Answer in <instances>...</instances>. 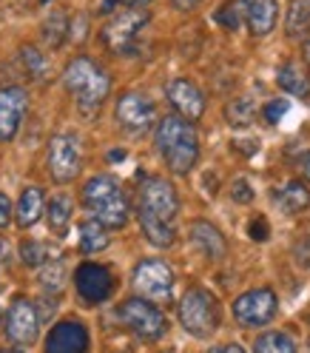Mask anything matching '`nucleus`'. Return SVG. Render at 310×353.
<instances>
[{
  "label": "nucleus",
  "instance_id": "47",
  "mask_svg": "<svg viewBox=\"0 0 310 353\" xmlns=\"http://www.w3.org/2000/svg\"><path fill=\"white\" fill-rule=\"evenodd\" d=\"M0 319H3V311H0Z\"/></svg>",
  "mask_w": 310,
  "mask_h": 353
},
{
  "label": "nucleus",
  "instance_id": "35",
  "mask_svg": "<svg viewBox=\"0 0 310 353\" xmlns=\"http://www.w3.org/2000/svg\"><path fill=\"white\" fill-rule=\"evenodd\" d=\"M248 234H251L254 242H265V239H268V234H271L268 219H265V216H254L251 225H248Z\"/></svg>",
  "mask_w": 310,
  "mask_h": 353
},
{
  "label": "nucleus",
  "instance_id": "29",
  "mask_svg": "<svg viewBox=\"0 0 310 353\" xmlns=\"http://www.w3.org/2000/svg\"><path fill=\"white\" fill-rule=\"evenodd\" d=\"M69 26H72V20L65 12H52L49 20L43 23V40L49 43V46H63V40L69 37Z\"/></svg>",
  "mask_w": 310,
  "mask_h": 353
},
{
  "label": "nucleus",
  "instance_id": "15",
  "mask_svg": "<svg viewBox=\"0 0 310 353\" xmlns=\"http://www.w3.org/2000/svg\"><path fill=\"white\" fill-rule=\"evenodd\" d=\"M43 353H88V330L80 322H57L49 330V339L43 345Z\"/></svg>",
  "mask_w": 310,
  "mask_h": 353
},
{
  "label": "nucleus",
  "instance_id": "9",
  "mask_svg": "<svg viewBox=\"0 0 310 353\" xmlns=\"http://www.w3.org/2000/svg\"><path fill=\"white\" fill-rule=\"evenodd\" d=\"M148 23V12L145 9H120L114 12V17L105 23L103 29V40H105V46L112 49V52H128L131 49V43H134L137 32Z\"/></svg>",
  "mask_w": 310,
  "mask_h": 353
},
{
  "label": "nucleus",
  "instance_id": "45",
  "mask_svg": "<svg viewBox=\"0 0 310 353\" xmlns=\"http://www.w3.org/2000/svg\"><path fill=\"white\" fill-rule=\"evenodd\" d=\"M304 60H307V63H310V37H307V40H304Z\"/></svg>",
  "mask_w": 310,
  "mask_h": 353
},
{
  "label": "nucleus",
  "instance_id": "13",
  "mask_svg": "<svg viewBox=\"0 0 310 353\" xmlns=\"http://www.w3.org/2000/svg\"><path fill=\"white\" fill-rule=\"evenodd\" d=\"M26 105H29L26 88H20V85L0 88V140L3 143L14 140L20 120L26 114Z\"/></svg>",
  "mask_w": 310,
  "mask_h": 353
},
{
  "label": "nucleus",
  "instance_id": "17",
  "mask_svg": "<svg viewBox=\"0 0 310 353\" xmlns=\"http://www.w3.org/2000/svg\"><path fill=\"white\" fill-rule=\"evenodd\" d=\"M191 242L208 259H223L225 251H228V242H225L223 231H219L216 225H211L208 219H196V223L191 225Z\"/></svg>",
  "mask_w": 310,
  "mask_h": 353
},
{
  "label": "nucleus",
  "instance_id": "32",
  "mask_svg": "<svg viewBox=\"0 0 310 353\" xmlns=\"http://www.w3.org/2000/svg\"><path fill=\"white\" fill-rule=\"evenodd\" d=\"M216 23L219 26H225V29H231V32H236L239 29V23H242V17H245V9H242V0H228V3H223L216 9Z\"/></svg>",
  "mask_w": 310,
  "mask_h": 353
},
{
  "label": "nucleus",
  "instance_id": "33",
  "mask_svg": "<svg viewBox=\"0 0 310 353\" xmlns=\"http://www.w3.org/2000/svg\"><path fill=\"white\" fill-rule=\"evenodd\" d=\"M287 108H291V103H287V100H271L268 105L262 108V114H265V120L273 125V123H279L287 114Z\"/></svg>",
  "mask_w": 310,
  "mask_h": 353
},
{
  "label": "nucleus",
  "instance_id": "10",
  "mask_svg": "<svg viewBox=\"0 0 310 353\" xmlns=\"http://www.w3.org/2000/svg\"><path fill=\"white\" fill-rule=\"evenodd\" d=\"M74 288L77 294L85 299V302H105L114 291V276L105 265H97V262H83L80 268L74 271Z\"/></svg>",
  "mask_w": 310,
  "mask_h": 353
},
{
  "label": "nucleus",
  "instance_id": "44",
  "mask_svg": "<svg viewBox=\"0 0 310 353\" xmlns=\"http://www.w3.org/2000/svg\"><path fill=\"white\" fill-rule=\"evenodd\" d=\"M223 353H245V347H239V345H228V347H223Z\"/></svg>",
  "mask_w": 310,
  "mask_h": 353
},
{
  "label": "nucleus",
  "instance_id": "20",
  "mask_svg": "<svg viewBox=\"0 0 310 353\" xmlns=\"http://www.w3.org/2000/svg\"><path fill=\"white\" fill-rule=\"evenodd\" d=\"M108 92H112V77H108L105 72L88 85V88H83V92L74 97L77 100V108H80V114H94L97 108L105 103V97H108Z\"/></svg>",
  "mask_w": 310,
  "mask_h": 353
},
{
  "label": "nucleus",
  "instance_id": "8",
  "mask_svg": "<svg viewBox=\"0 0 310 353\" xmlns=\"http://www.w3.org/2000/svg\"><path fill=\"white\" fill-rule=\"evenodd\" d=\"M83 165V151L80 140L74 134H54L49 140V171L54 176V183H72L80 174Z\"/></svg>",
  "mask_w": 310,
  "mask_h": 353
},
{
  "label": "nucleus",
  "instance_id": "22",
  "mask_svg": "<svg viewBox=\"0 0 310 353\" xmlns=\"http://www.w3.org/2000/svg\"><path fill=\"white\" fill-rule=\"evenodd\" d=\"M276 83L285 88L287 94H296V97H307L310 94V77L304 74V69L299 63H285L282 69L276 72Z\"/></svg>",
  "mask_w": 310,
  "mask_h": 353
},
{
  "label": "nucleus",
  "instance_id": "26",
  "mask_svg": "<svg viewBox=\"0 0 310 353\" xmlns=\"http://www.w3.org/2000/svg\"><path fill=\"white\" fill-rule=\"evenodd\" d=\"M287 37H307L310 34V0H293L285 17Z\"/></svg>",
  "mask_w": 310,
  "mask_h": 353
},
{
  "label": "nucleus",
  "instance_id": "3",
  "mask_svg": "<svg viewBox=\"0 0 310 353\" xmlns=\"http://www.w3.org/2000/svg\"><path fill=\"white\" fill-rule=\"evenodd\" d=\"M117 319L143 342H157L168 334V319L151 299L143 296H131L120 305Z\"/></svg>",
  "mask_w": 310,
  "mask_h": 353
},
{
  "label": "nucleus",
  "instance_id": "6",
  "mask_svg": "<svg viewBox=\"0 0 310 353\" xmlns=\"http://www.w3.org/2000/svg\"><path fill=\"white\" fill-rule=\"evenodd\" d=\"M131 285H134L143 299L168 302L174 294V274L168 262L163 259H143L134 268V274H131Z\"/></svg>",
  "mask_w": 310,
  "mask_h": 353
},
{
  "label": "nucleus",
  "instance_id": "5",
  "mask_svg": "<svg viewBox=\"0 0 310 353\" xmlns=\"http://www.w3.org/2000/svg\"><path fill=\"white\" fill-rule=\"evenodd\" d=\"M137 214H148L154 219H163V223H174V216L180 214V196H176V188L168 180H163V176H143Z\"/></svg>",
  "mask_w": 310,
  "mask_h": 353
},
{
  "label": "nucleus",
  "instance_id": "19",
  "mask_svg": "<svg viewBox=\"0 0 310 353\" xmlns=\"http://www.w3.org/2000/svg\"><path fill=\"white\" fill-rule=\"evenodd\" d=\"M43 211H46V194H43V188L37 185H26L23 191H20V200L14 205V214H17V225L20 228H32L40 223Z\"/></svg>",
  "mask_w": 310,
  "mask_h": 353
},
{
  "label": "nucleus",
  "instance_id": "40",
  "mask_svg": "<svg viewBox=\"0 0 310 353\" xmlns=\"http://www.w3.org/2000/svg\"><path fill=\"white\" fill-rule=\"evenodd\" d=\"M12 256V245H9V239L6 236H0V262H6Z\"/></svg>",
  "mask_w": 310,
  "mask_h": 353
},
{
  "label": "nucleus",
  "instance_id": "27",
  "mask_svg": "<svg viewBox=\"0 0 310 353\" xmlns=\"http://www.w3.org/2000/svg\"><path fill=\"white\" fill-rule=\"evenodd\" d=\"M254 353H296V342L282 330H268V334L256 336Z\"/></svg>",
  "mask_w": 310,
  "mask_h": 353
},
{
  "label": "nucleus",
  "instance_id": "23",
  "mask_svg": "<svg viewBox=\"0 0 310 353\" xmlns=\"http://www.w3.org/2000/svg\"><path fill=\"white\" fill-rule=\"evenodd\" d=\"M137 216H140V228H143L145 239L154 248H171L174 245V239H176L174 223H163V219H154L148 214H137Z\"/></svg>",
  "mask_w": 310,
  "mask_h": 353
},
{
  "label": "nucleus",
  "instance_id": "25",
  "mask_svg": "<svg viewBox=\"0 0 310 353\" xmlns=\"http://www.w3.org/2000/svg\"><path fill=\"white\" fill-rule=\"evenodd\" d=\"M72 214H74V203L69 194H54L49 200V228L63 236L69 231V223H72Z\"/></svg>",
  "mask_w": 310,
  "mask_h": 353
},
{
  "label": "nucleus",
  "instance_id": "37",
  "mask_svg": "<svg viewBox=\"0 0 310 353\" xmlns=\"http://www.w3.org/2000/svg\"><path fill=\"white\" fill-rule=\"evenodd\" d=\"M12 200H9V196L3 194V191H0V228H6L9 223H12Z\"/></svg>",
  "mask_w": 310,
  "mask_h": 353
},
{
  "label": "nucleus",
  "instance_id": "42",
  "mask_svg": "<svg viewBox=\"0 0 310 353\" xmlns=\"http://www.w3.org/2000/svg\"><path fill=\"white\" fill-rule=\"evenodd\" d=\"M299 168H302V174H304V180H310V151H307V154H302Z\"/></svg>",
  "mask_w": 310,
  "mask_h": 353
},
{
  "label": "nucleus",
  "instance_id": "28",
  "mask_svg": "<svg viewBox=\"0 0 310 353\" xmlns=\"http://www.w3.org/2000/svg\"><path fill=\"white\" fill-rule=\"evenodd\" d=\"M65 276H69V271H65V262H63V259H49V262L40 268V274H37L43 291H49V294H60V291H63Z\"/></svg>",
  "mask_w": 310,
  "mask_h": 353
},
{
  "label": "nucleus",
  "instance_id": "1",
  "mask_svg": "<svg viewBox=\"0 0 310 353\" xmlns=\"http://www.w3.org/2000/svg\"><path fill=\"white\" fill-rule=\"evenodd\" d=\"M154 143H157V151L163 154L168 168L180 176L188 174L199 160V137H196L191 120H185L180 114H168L160 120Z\"/></svg>",
  "mask_w": 310,
  "mask_h": 353
},
{
  "label": "nucleus",
  "instance_id": "41",
  "mask_svg": "<svg viewBox=\"0 0 310 353\" xmlns=\"http://www.w3.org/2000/svg\"><path fill=\"white\" fill-rule=\"evenodd\" d=\"M234 148H248V157H251V154H256L259 143H256V140H251V143H242V140H234Z\"/></svg>",
  "mask_w": 310,
  "mask_h": 353
},
{
  "label": "nucleus",
  "instance_id": "30",
  "mask_svg": "<svg viewBox=\"0 0 310 353\" xmlns=\"http://www.w3.org/2000/svg\"><path fill=\"white\" fill-rule=\"evenodd\" d=\"M254 114H256V105H254V100H251V97H239V100L228 103V108H225L228 123H231V125H236V128L251 125V123H254Z\"/></svg>",
  "mask_w": 310,
  "mask_h": 353
},
{
  "label": "nucleus",
  "instance_id": "36",
  "mask_svg": "<svg viewBox=\"0 0 310 353\" xmlns=\"http://www.w3.org/2000/svg\"><path fill=\"white\" fill-rule=\"evenodd\" d=\"M231 196H234L236 203L245 205V203H251V200H254V188H251L245 180H236V183L231 185Z\"/></svg>",
  "mask_w": 310,
  "mask_h": 353
},
{
  "label": "nucleus",
  "instance_id": "31",
  "mask_svg": "<svg viewBox=\"0 0 310 353\" xmlns=\"http://www.w3.org/2000/svg\"><path fill=\"white\" fill-rule=\"evenodd\" d=\"M20 259H23V265H29V268H43V265L52 259V251L37 239H26L23 245H20Z\"/></svg>",
  "mask_w": 310,
  "mask_h": 353
},
{
  "label": "nucleus",
  "instance_id": "38",
  "mask_svg": "<svg viewBox=\"0 0 310 353\" xmlns=\"http://www.w3.org/2000/svg\"><path fill=\"white\" fill-rule=\"evenodd\" d=\"M174 9H180V12H191L194 6H199V0H171Z\"/></svg>",
  "mask_w": 310,
  "mask_h": 353
},
{
  "label": "nucleus",
  "instance_id": "14",
  "mask_svg": "<svg viewBox=\"0 0 310 353\" xmlns=\"http://www.w3.org/2000/svg\"><path fill=\"white\" fill-rule=\"evenodd\" d=\"M165 94L168 103L176 108V114L185 117V120H199L205 114V94L196 88V83L180 77V80H171L165 85Z\"/></svg>",
  "mask_w": 310,
  "mask_h": 353
},
{
  "label": "nucleus",
  "instance_id": "16",
  "mask_svg": "<svg viewBox=\"0 0 310 353\" xmlns=\"http://www.w3.org/2000/svg\"><path fill=\"white\" fill-rule=\"evenodd\" d=\"M242 9H245V20L254 37H268L273 32L276 17H279L276 0H242Z\"/></svg>",
  "mask_w": 310,
  "mask_h": 353
},
{
  "label": "nucleus",
  "instance_id": "21",
  "mask_svg": "<svg viewBox=\"0 0 310 353\" xmlns=\"http://www.w3.org/2000/svg\"><path fill=\"white\" fill-rule=\"evenodd\" d=\"M276 205L285 214H302L304 208H310V188L299 180L287 183L282 191H276Z\"/></svg>",
  "mask_w": 310,
  "mask_h": 353
},
{
  "label": "nucleus",
  "instance_id": "43",
  "mask_svg": "<svg viewBox=\"0 0 310 353\" xmlns=\"http://www.w3.org/2000/svg\"><path fill=\"white\" fill-rule=\"evenodd\" d=\"M108 160H112V163H123V160H125V151H123V148H112Z\"/></svg>",
  "mask_w": 310,
  "mask_h": 353
},
{
  "label": "nucleus",
  "instance_id": "4",
  "mask_svg": "<svg viewBox=\"0 0 310 353\" xmlns=\"http://www.w3.org/2000/svg\"><path fill=\"white\" fill-rule=\"evenodd\" d=\"M180 322L196 339L214 336V330L219 327V305H216V299L203 288L185 291V296L180 299Z\"/></svg>",
  "mask_w": 310,
  "mask_h": 353
},
{
  "label": "nucleus",
  "instance_id": "39",
  "mask_svg": "<svg viewBox=\"0 0 310 353\" xmlns=\"http://www.w3.org/2000/svg\"><path fill=\"white\" fill-rule=\"evenodd\" d=\"M148 3L151 0H117V6H125V9H143Z\"/></svg>",
  "mask_w": 310,
  "mask_h": 353
},
{
  "label": "nucleus",
  "instance_id": "34",
  "mask_svg": "<svg viewBox=\"0 0 310 353\" xmlns=\"http://www.w3.org/2000/svg\"><path fill=\"white\" fill-rule=\"evenodd\" d=\"M23 57H26V65L32 69V74L34 77H43V72H46V60H43V54L34 46H26L23 49Z\"/></svg>",
  "mask_w": 310,
  "mask_h": 353
},
{
  "label": "nucleus",
  "instance_id": "12",
  "mask_svg": "<svg viewBox=\"0 0 310 353\" xmlns=\"http://www.w3.org/2000/svg\"><path fill=\"white\" fill-rule=\"evenodd\" d=\"M117 123L131 131V134H143V131H148L154 125V117H157V112H154V103L140 94V92H128L117 100Z\"/></svg>",
  "mask_w": 310,
  "mask_h": 353
},
{
  "label": "nucleus",
  "instance_id": "7",
  "mask_svg": "<svg viewBox=\"0 0 310 353\" xmlns=\"http://www.w3.org/2000/svg\"><path fill=\"white\" fill-rule=\"evenodd\" d=\"M231 311H234V319L239 325H245V327H262V325H268L276 311H279V299L271 288H256V291H248V294H242L234 299L231 305Z\"/></svg>",
  "mask_w": 310,
  "mask_h": 353
},
{
  "label": "nucleus",
  "instance_id": "11",
  "mask_svg": "<svg viewBox=\"0 0 310 353\" xmlns=\"http://www.w3.org/2000/svg\"><path fill=\"white\" fill-rule=\"evenodd\" d=\"M40 330V314L34 311V302H29L26 296L12 299L9 311H6V334L12 342L17 345H32L37 339Z\"/></svg>",
  "mask_w": 310,
  "mask_h": 353
},
{
  "label": "nucleus",
  "instance_id": "2",
  "mask_svg": "<svg viewBox=\"0 0 310 353\" xmlns=\"http://www.w3.org/2000/svg\"><path fill=\"white\" fill-rule=\"evenodd\" d=\"M83 205L105 228H123L128 223V196L112 174H97L83 185Z\"/></svg>",
  "mask_w": 310,
  "mask_h": 353
},
{
  "label": "nucleus",
  "instance_id": "24",
  "mask_svg": "<svg viewBox=\"0 0 310 353\" xmlns=\"http://www.w3.org/2000/svg\"><path fill=\"white\" fill-rule=\"evenodd\" d=\"M108 248V228L97 219H83L80 223V251L83 254H100Z\"/></svg>",
  "mask_w": 310,
  "mask_h": 353
},
{
  "label": "nucleus",
  "instance_id": "18",
  "mask_svg": "<svg viewBox=\"0 0 310 353\" xmlns=\"http://www.w3.org/2000/svg\"><path fill=\"white\" fill-rule=\"evenodd\" d=\"M100 74H103V69L92 57H74L69 65H65V72H63V85L77 97L83 88H88Z\"/></svg>",
  "mask_w": 310,
  "mask_h": 353
},
{
  "label": "nucleus",
  "instance_id": "46",
  "mask_svg": "<svg viewBox=\"0 0 310 353\" xmlns=\"http://www.w3.org/2000/svg\"><path fill=\"white\" fill-rule=\"evenodd\" d=\"M6 353H23V350H6Z\"/></svg>",
  "mask_w": 310,
  "mask_h": 353
}]
</instances>
